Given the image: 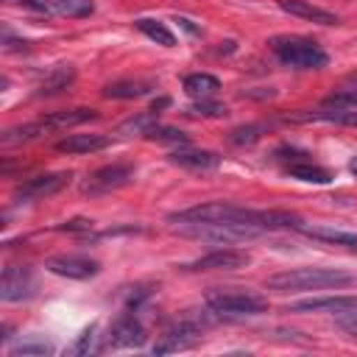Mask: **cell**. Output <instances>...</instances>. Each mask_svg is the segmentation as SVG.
I'll use <instances>...</instances> for the list:
<instances>
[{"instance_id":"8","label":"cell","mask_w":357,"mask_h":357,"mask_svg":"<svg viewBox=\"0 0 357 357\" xmlns=\"http://www.w3.org/2000/svg\"><path fill=\"white\" fill-rule=\"evenodd\" d=\"M70 178H73V173H70V170L33 176V178H28L25 184H20V187H17L14 198H17V201H39V198H47V195L59 192L61 187H67V184H70Z\"/></svg>"},{"instance_id":"13","label":"cell","mask_w":357,"mask_h":357,"mask_svg":"<svg viewBox=\"0 0 357 357\" xmlns=\"http://www.w3.org/2000/svg\"><path fill=\"white\" fill-rule=\"evenodd\" d=\"M279 8L293 14V17H301V20H310V22H318V25H337L340 17L321 8V6H312L310 0H279Z\"/></svg>"},{"instance_id":"19","label":"cell","mask_w":357,"mask_h":357,"mask_svg":"<svg viewBox=\"0 0 357 357\" xmlns=\"http://www.w3.org/2000/svg\"><path fill=\"white\" fill-rule=\"evenodd\" d=\"M75 81V70L70 67V64H61V67H56V70H50L42 81H39V86H36V95L39 98H50V95H59V92H64L70 84Z\"/></svg>"},{"instance_id":"5","label":"cell","mask_w":357,"mask_h":357,"mask_svg":"<svg viewBox=\"0 0 357 357\" xmlns=\"http://www.w3.org/2000/svg\"><path fill=\"white\" fill-rule=\"evenodd\" d=\"M251 262V254L248 251H240V248H215L192 262H184L181 268L184 271H237V268H245Z\"/></svg>"},{"instance_id":"20","label":"cell","mask_w":357,"mask_h":357,"mask_svg":"<svg viewBox=\"0 0 357 357\" xmlns=\"http://www.w3.org/2000/svg\"><path fill=\"white\" fill-rule=\"evenodd\" d=\"M307 237H315V240H324V243H335V245H349L351 251L357 248V234L351 231H343V229H329V226H310V223H301V229Z\"/></svg>"},{"instance_id":"4","label":"cell","mask_w":357,"mask_h":357,"mask_svg":"<svg viewBox=\"0 0 357 357\" xmlns=\"http://www.w3.org/2000/svg\"><path fill=\"white\" fill-rule=\"evenodd\" d=\"M206 307L209 312L220 318H243V315H259L268 310L265 298L251 296V293H237V290H212L206 293Z\"/></svg>"},{"instance_id":"7","label":"cell","mask_w":357,"mask_h":357,"mask_svg":"<svg viewBox=\"0 0 357 357\" xmlns=\"http://www.w3.org/2000/svg\"><path fill=\"white\" fill-rule=\"evenodd\" d=\"M145 326L134 312H123L106 335V349H139L145 343Z\"/></svg>"},{"instance_id":"14","label":"cell","mask_w":357,"mask_h":357,"mask_svg":"<svg viewBox=\"0 0 357 357\" xmlns=\"http://www.w3.org/2000/svg\"><path fill=\"white\" fill-rule=\"evenodd\" d=\"M109 145L106 134H67L64 139L56 142V151L61 153H95Z\"/></svg>"},{"instance_id":"3","label":"cell","mask_w":357,"mask_h":357,"mask_svg":"<svg viewBox=\"0 0 357 357\" xmlns=\"http://www.w3.org/2000/svg\"><path fill=\"white\" fill-rule=\"evenodd\" d=\"M254 212L257 209H245V206L226 204V201H212V204H198V206L173 212L170 223H248V226H257Z\"/></svg>"},{"instance_id":"23","label":"cell","mask_w":357,"mask_h":357,"mask_svg":"<svg viewBox=\"0 0 357 357\" xmlns=\"http://www.w3.org/2000/svg\"><path fill=\"white\" fill-rule=\"evenodd\" d=\"M220 89V81L209 73H192L184 78V92L192 95V98H209Z\"/></svg>"},{"instance_id":"15","label":"cell","mask_w":357,"mask_h":357,"mask_svg":"<svg viewBox=\"0 0 357 357\" xmlns=\"http://www.w3.org/2000/svg\"><path fill=\"white\" fill-rule=\"evenodd\" d=\"M170 162L187 170H212L220 165V156L215 151H198V148H181L170 153Z\"/></svg>"},{"instance_id":"28","label":"cell","mask_w":357,"mask_h":357,"mask_svg":"<svg viewBox=\"0 0 357 357\" xmlns=\"http://www.w3.org/2000/svg\"><path fill=\"white\" fill-rule=\"evenodd\" d=\"M106 349V343H100V335H98V326L92 324L89 329H84L81 335H78V340H75V346L70 349L73 354H98V351H103Z\"/></svg>"},{"instance_id":"18","label":"cell","mask_w":357,"mask_h":357,"mask_svg":"<svg viewBox=\"0 0 357 357\" xmlns=\"http://www.w3.org/2000/svg\"><path fill=\"white\" fill-rule=\"evenodd\" d=\"M153 86H156L153 81H142V78H137V81H131V78H128V81H112V84L103 86V98H112V100H131V98L148 95Z\"/></svg>"},{"instance_id":"29","label":"cell","mask_w":357,"mask_h":357,"mask_svg":"<svg viewBox=\"0 0 357 357\" xmlns=\"http://www.w3.org/2000/svg\"><path fill=\"white\" fill-rule=\"evenodd\" d=\"M145 139H153V142H170V145H187V142H190V137H187L181 128H176V126H159V123L145 134Z\"/></svg>"},{"instance_id":"27","label":"cell","mask_w":357,"mask_h":357,"mask_svg":"<svg viewBox=\"0 0 357 357\" xmlns=\"http://www.w3.org/2000/svg\"><path fill=\"white\" fill-rule=\"evenodd\" d=\"M8 354L11 357H42V354H53V343H47L45 337H28V340H20Z\"/></svg>"},{"instance_id":"32","label":"cell","mask_w":357,"mask_h":357,"mask_svg":"<svg viewBox=\"0 0 357 357\" xmlns=\"http://www.w3.org/2000/svg\"><path fill=\"white\" fill-rule=\"evenodd\" d=\"M337 326H340L351 340H357V310L340 312V315H337Z\"/></svg>"},{"instance_id":"24","label":"cell","mask_w":357,"mask_h":357,"mask_svg":"<svg viewBox=\"0 0 357 357\" xmlns=\"http://www.w3.org/2000/svg\"><path fill=\"white\" fill-rule=\"evenodd\" d=\"M324 106H335V109H357V75H349L343 86H337L332 95H326Z\"/></svg>"},{"instance_id":"1","label":"cell","mask_w":357,"mask_h":357,"mask_svg":"<svg viewBox=\"0 0 357 357\" xmlns=\"http://www.w3.org/2000/svg\"><path fill=\"white\" fill-rule=\"evenodd\" d=\"M357 276L343 268H290L265 279L268 290L276 293H301V290H326V287H349Z\"/></svg>"},{"instance_id":"11","label":"cell","mask_w":357,"mask_h":357,"mask_svg":"<svg viewBox=\"0 0 357 357\" xmlns=\"http://www.w3.org/2000/svg\"><path fill=\"white\" fill-rule=\"evenodd\" d=\"M31 293H33V273L28 265L3 268V279H0V298L3 301H22Z\"/></svg>"},{"instance_id":"34","label":"cell","mask_w":357,"mask_h":357,"mask_svg":"<svg viewBox=\"0 0 357 357\" xmlns=\"http://www.w3.org/2000/svg\"><path fill=\"white\" fill-rule=\"evenodd\" d=\"M11 3H20V6H25V8H33V11H42V8H47V6H45V0H11Z\"/></svg>"},{"instance_id":"17","label":"cell","mask_w":357,"mask_h":357,"mask_svg":"<svg viewBox=\"0 0 357 357\" xmlns=\"http://www.w3.org/2000/svg\"><path fill=\"white\" fill-rule=\"evenodd\" d=\"M293 120L298 123H337V126H349V128H357V109H335V106H326L321 112H304V114H293Z\"/></svg>"},{"instance_id":"31","label":"cell","mask_w":357,"mask_h":357,"mask_svg":"<svg viewBox=\"0 0 357 357\" xmlns=\"http://www.w3.org/2000/svg\"><path fill=\"white\" fill-rule=\"evenodd\" d=\"M259 137H262V126L251 123V126H240V128H234L229 139H231L234 145H254Z\"/></svg>"},{"instance_id":"2","label":"cell","mask_w":357,"mask_h":357,"mask_svg":"<svg viewBox=\"0 0 357 357\" xmlns=\"http://www.w3.org/2000/svg\"><path fill=\"white\" fill-rule=\"evenodd\" d=\"M271 50L284 67H293V70H321L329 61L326 50L307 36H273Z\"/></svg>"},{"instance_id":"26","label":"cell","mask_w":357,"mask_h":357,"mask_svg":"<svg viewBox=\"0 0 357 357\" xmlns=\"http://www.w3.org/2000/svg\"><path fill=\"white\" fill-rule=\"evenodd\" d=\"M153 126H156V112H142V114H134L126 123H120L117 126V134H123V137H131V134L145 137Z\"/></svg>"},{"instance_id":"36","label":"cell","mask_w":357,"mask_h":357,"mask_svg":"<svg viewBox=\"0 0 357 357\" xmlns=\"http://www.w3.org/2000/svg\"><path fill=\"white\" fill-rule=\"evenodd\" d=\"M349 170L357 176V156H351V162H349Z\"/></svg>"},{"instance_id":"21","label":"cell","mask_w":357,"mask_h":357,"mask_svg":"<svg viewBox=\"0 0 357 357\" xmlns=\"http://www.w3.org/2000/svg\"><path fill=\"white\" fill-rule=\"evenodd\" d=\"M134 28L139 31V33H145L148 39H153L156 45H162V47H173L176 45V36H173V31L162 22V20H151V17H139L137 22H134Z\"/></svg>"},{"instance_id":"37","label":"cell","mask_w":357,"mask_h":357,"mask_svg":"<svg viewBox=\"0 0 357 357\" xmlns=\"http://www.w3.org/2000/svg\"><path fill=\"white\" fill-rule=\"evenodd\" d=\"M354 251H357V248H354Z\"/></svg>"},{"instance_id":"16","label":"cell","mask_w":357,"mask_h":357,"mask_svg":"<svg viewBox=\"0 0 357 357\" xmlns=\"http://www.w3.org/2000/svg\"><path fill=\"white\" fill-rule=\"evenodd\" d=\"M98 112L95 109H64V112H50L45 117H39V123L45 126V131H61L70 126H81L86 120H95Z\"/></svg>"},{"instance_id":"35","label":"cell","mask_w":357,"mask_h":357,"mask_svg":"<svg viewBox=\"0 0 357 357\" xmlns=\"http://www.w3.org/2000/svg\"><path fill=\"white\" fill-rule=\"evenodd\" d=\"M165 106H170V98H159V100H153L151 112H156V114H159V109H165Z\"/></svg>"},{"instance_id":"10","label":"cell","mask_w":357,"mask_h":357,"mask_svg":"<svg viewBox=\"0 0 357 357\" xmlns=\"http://www.w3.org/2000/svg\"><path fill=\"white\" fill-rule=\"evenodd\" d=\"M198 340H201V324H195V321H181L178 326L167 329V332L153 343V354L184 351V349H192Z\"/></svg>"},{"instance_id":"25","label":"cell","mask_w":357,"mask_h":357,"mask_svg":"<svg viewBox=\"0 0 357 357\" xmlns=\"http://www.w3.org/2000/svg\"><path fill=\"white\" fill-rule=\"evenodd\" d=\"M45 6L61 17H89L95 11L92 0H45Z\"/></svg>"},{"instance_id":"6","label":"cell","mask_w":357,"mask_h":357,"mask_svg":"<svg viewBox=\"0 0 357 357\" xmlns=\"http://www.w3.org/2000/svg\"><path fill=\"white\" fill-rule=\"evenodd\" d=\"M45 268L64 279H92L100 273V262L81 254H56L45 259Z\"/></svg>"},{"instance_id":"12","label":"cell","mask_w":357,"mask_h":357,"mask_svg":"<svg viewBox=\"0 0 357 357\" xmlns=\"http://www.w3.org/2000/svg\"><path fill=\"white\" fill-rule=\"evenodd\" d=\"M357 310V296H318V298H301L287 307V312H351Z\"/></svg>"},{"instance_id":"22","label":"cell","mask_w":357,"mask_h":357,"mask_svg":"<svg viewBox=\"0 0 357 357\" xmlns=\"http://www.w3.org/2000/svg\"><path fill=\"white\" fill-rule=\"evenodd\" d=\"M287 173H290V178H298V181H307V184H329L332 181V173L326 167H318L307 159L287 165Z\"/></svg>"},{"instance_id":"30","label":"cell","mask_w":357,"mask_h":357,"mask_svg":"<svg viewBox=\"0 0 357 357\" xmlns=\"http://www.w3.org/2000/svg\"><path fill=\"white\" fill-rule=\"evenodd\" d=\"M187 114L192 117H226L229 109L223 103H215V100H206V98H198L192 106H187Z\"/></svg>"},{"instance_id":"33","label":"cell","mask_w":357,"mask_h":357,"mask_svg":"<svg viewBox=\"0 0 357 357\" xmlns=\"http://www.w3.org/2000/svg\"><path fill=\"white\" fill-rule=\"evenodd\" d=\"M59 229H61V231H89V229H92V220H86V218H73V220H64Z\"/></svg>"},{"instance_id":"9","label":"cell","mask_w":357,"mask_h":357,"mask_svg":"<svg viewBox=\"0 0 357 357\" xmlns=\"http://www.w3.org/2000/svg\"><path fill=\"white\" fill-rule=\"evenodd\" d=\"M134 178V165H106L98 167L95 173H89L84 192L98 195V192H109V190H120Z\"/></svg>"}]
</instances>
